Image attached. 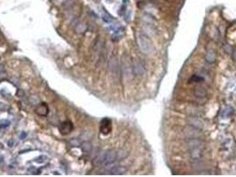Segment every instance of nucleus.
I'll return each mask as SVG.
<instances>
[{"instance_id": "6", "label": "nucleus", "mask_w": 236, "mask_h": 177, "mask_svg": "<svg viewBox=\"0 0 236 177\" xmlns=\"http://www.w3.org/2000/svg\"><path fill=\"white\" fill-rule=\"evenodd\" d=\"M73 128L74 127H73L72 122L69 121V120H66L59 125V129L62 135H69V133L73 130Z\"/></svg>"}, {"instance_id": "14", "label": "nucleus", "mask_w": 236, "mask_h": 177, "mask_svg": "<svg viewBox=\"0 0 236 177\" xmlns=\"http://www.w3.org/2000/svg\"><path fill=\"white\" fill-rule=\"evenodd\" d=\"M195 96H196L197 98H199V99H205L207 96V91L206 89L203 88V87L199 86V87H196V88H195Z\"/></svg>"}, {"instance_id": "21", "label": "nucleus", "mask_w": 236, "mask_h": 177, "mask_svg": "<svg viewBox=\"0 0 236 177\" xmlns=\"http://www.w3.org/2000/svg\"><path fill=\"white\" fill-rule=\"evenodd\" d=\"M47 159H48V158L46 155H40L37 158H35L34 161L38 164H44L47 161Z\"/></svg>"}, {"instance_id": "11", "label": "nucleus", "mask_w": 236, "mask_h": 177, "mask_svg": "<svg viewBox=\"0 0 236 177\" xmlns=\"http://www.w3.org/2000/svg\"><path fill=\"white\" fill-rule=\"evenodd\" d=\"M48 112L49 108L45 103H41L36 108V113L40 116H46L48 114Z\"/></svg>"}, {"instance_id": "12", "label": "nucleus", "mask_w": 236, "mask_h": 177, "mask_svg": "<svg viewBox=\"0 0 236 177\" xmlns=\"http://www.w3.org/2000/svg\"><path fill=\"white\" fill-rule=\"evenodd\" d=\"M205 59L208 63L212 64L216 60V51L213 49H209L207 50L206 55H205Z\"/></svg>"}, {"instance_id": "5", "label": "nucleus", "mask_w": 236, "mask_h": 177, "mask_svg": "<svg viewBox=\"0 0 236 177\" xmlns=\"http://www.w3.org/2000/svg\"><path fill=\"white\" fill-rule=\"evenodd\" d=\"M203 149L204 147H195L189 149V152L188 155L191 158V159L193 160H197V159H201V158L203 155Z\"/></svg>"}, {"instance_id": "20", "label": "nucleus", "mask_w": 236, "mask_h": 177, "mask_svg": "<svg viewBox=\"0 0 236 177\" xmlns=\"http://www.w3.org/2000/svg\"><path fill=\"white\" fill-rule=\"evenodd\" d=\"M86 29H87V25L84 22H80L76 28L77 32H78V33H84L86 31Z\"/></svg>"}, {"instance_id": "15", "label": "nucleus", "mask_w": 236, "mask_h": 177, "mask_svg": "<svg viewBox=\"0 0 236 177\" xmlns=\"http://www.w3.org/2000/svg\"><path fill=\"white\" fill-rule=\"evenodd\" d=\"M123 75L125 77L127 78H131V75H132V69L131 68L129 63L125 62L123 65Z\"/></svg>"}, {"instance_id": "16", "label": "nucleus", "mask_w": 236, "mask_h": 177, "mask_svg": "<svg viewBox=\"0 0 236 177\" xmlns=\"http://www.w3.org/2000/svg\"><path fill=\"white\" fill-rule=\"evenodd\" d=\"M105 153H106V151H101L98 156L95 158V159L93 161L94 165H96V166L102 165V163L104 161V158H105Z\"/></svg>"}, {"instance_id": "3", "label": "nucleus", "mask_w": 236, "mask_h": 177, "mask_svg": "<svg viewBox=\"0 0 236 177\" xmlns=\"http://www.w3.org/2000/svg\"><path fill=\"white\" fill-rule=\"evenodd\" d=\"M116 160H117L116 151H114V150L107 151L106 153H105V158H104V161H103V163H102V166L108 167V166H110V165H113Z\"/></svg>"}, {"instance_id": "24", "label": "nucleus", "mask_w": 236, "mask_h": 177, "mask_svg": "<svg viewBox=\"0 0 236 177\" xmlns=\"http://www.w3.org/2000/svg\"><path fill=\"white\" fill-rule=\"evenodd\" d=\"M26 136H27V134L25 133V132H23V133H21V135L20 136V139H25V137H26Z\"/></svg>"}, {"instance_id": "8", "label": "nucleus", "mask_w": 236, "mask_h": 177, "mask_svg": "<svg viewBox=\"0 0 236 177\" xmlns=\"http://www.w3.org/2000/svg\"><path fill=\"white\" fill-rule=\"evenodd\" d=\"M187 123L193 127H195L197 128H200V129H202L203 127H204V123L203 121L201 120L200 118H197L195 116H191L187 120Z\"/></svg>"}, {"instance_id": "4", "label": "nucleus", "mask_w": 236, "mask_h": 177, "mask_svg": "<svg viewBox=\"0 0 236 177\" xmlns=\"http://www.w3.org/2000/svg\"><path fill=\"white\" fill-rule=\"evenodd\" d=\"M132 72L135 75L138 77H141L145 75L146 73V68L143 65V63L139 59H134L132 63Z\"/></svg>"}, {"instance_id": "7", "label": "nucleus", "mask_w": 236, "mask_h": 177, "mask_svg": "<svg viewBox=\"0 0 236 177\" xmlns=\"http://www.w3.org/2000/svg\"><path fill=\"white\" fill-rule=\"evenodd\" d=\"M187 147L189 149L195 147H204L205 144L200 138H189L187 141Z\"/></svg>"}, {"instance_id": "26", "label": "nucleus", "mask_w": 236, "mask_h": 177, "mask_svg": "<svg viewBox=\"0 0 236 177\" xmlns=\"http://www.w3.org/2000/svg\"><path fill=\"white\" fill-rule=\"evenodd\" d=\"M4 163V157L0 154V165Z\"/></svg>"}, {"instance_id": "2", "label": "nucleus", "mask_w": 236, "mask_h": 177, "mask_svg": "<svg viewBox=\"0 0 236 177\" xmlns=\"http://www.w3.org/2000/svg\"><path fill=\"white\" fill-rule=\"evenodd\" d=\"M184 134L188 139L189 138H200L202 137V131L200 128H197L195 127H193L191 125L187 126L184 128Z\"/></svg>"}, {"instance_id": "27", "label": "nucleus", "mask_w": 236, "mask_h": 177, "mask_svg": "<svg viewBox=\"0 0 236 177\" xmlns=\"http://www.w3.org/2000/svg\"><path fill=\"white\" fill-rule=\"evenodd\" d=\"M3 148H4V146H3V144H2L0 143V149H3Z\"/></svg>"}, {"instance_id": "17", "label": "nucleus", "mask_w": 236, "mask_h": 177, "mask_svg": "<svg viewBox=\"0 0 236 177\" xmlns=\"http://www.w3.org/2000/svg\"><path fill=\"white\" fill-rule=\"evenodd\" d=\"M116 157H117V160H122L128 157V152L124 150H120L116 151Z\"/></svg>"}, {"instance_id": "1", "label": "nucleus", "mask_w": 236, "mask_h": 177, "mask_svg": "<svg viewBox=\"0 0 236 177\" xmlns=\"http://www.w3.org/2000/svg\"><path fill=\"white\" fill-rule=\"evenodd\" d=\"M138 43L139 48L141 50L142 52H144L145 54H149L153 51L154 47L153 44L151 43L150 39L147 36L146 34H141L139 33L138 35Z\"/></svg>"}, {"instance_id": "13", "label": "nucleus", "mask_w": 236, "mask_h": 177, "mask_svg": "<svg viewBox=\"0 0 236 177\" xmlns=\"http://www.w3.org/2000/svg\"><path fill=\"white\" fill-rule=\"evenodd\" d=\"M193 168L195 171H201L203 172V170L206 169V165L204 164L203 161H202L201 159H197V160H194L193 163Z\"/></svg>"}, {"instance_id": "25", "label": "nucleus", "mask_w": 236, "mask_h": 177, "mask_svg": "<svg viewBox=\"0 0 236 177\" xmlns=\"http://www.w3.org/2000/svg\"><path fill=\"white\" fill-rule=\"evenodd\" d=\"M232 56H233V59H234L236 61V50H234V51H233V53H232Z\"/></svg>"}, {"instance_id": "19", "label": "nucleus", "mask_w": 236, "mask_h": 177, "mask_svg": "<svg viewBox=\"0 0 236 177\" xmlns=\"http://www.w3.org/2000/svg\"><path fill=\"white\" fill-rule=\"evenodd\" d=\"M91 149H92V146H91V144L89 143V142H84L83 144H82V150L83 151L86 152V153H90L91 151Z\"/></svg>"}, {"instance_id": "10", "label": "nucleus", "mask_w": 236, "mask_h": 177, "mask_svg": "<svg viewBox=\"0 0 236 177\" xmlns=\"http://www.w3.org/2000/svg\"><path fill=\"white\" fill-rule=\"evenodd\" d=\"M108 172L111 175H124L127 172V168L123 166H110L108 168Z\"/></svg>"}, {"instance_id": "23", "label": "nucleus", "mask_w": 236, "mask_h": 177, "mask_svg": "<svg viewBox=\"0 0 236 177\" xmlns=\"http://www.w3.org/2000/svg\"><path fill=\"white\" fill-rule=\"evenodd\" d=\"M102 17H103V18H102V19H103V20H104L105 22H107V23H110V22L113 20V18H112V17H111V16L108 14V12H106V13H105V14H104Z\"/></svg>"}, {"instance_id": "22", "label": "nucleus", "mask_w": 236, "mask_h": 177, "mask_svg": "<svg viewBox=\"0 0 236 177\" xmlns=\"http://www.w3.org/2000/svg\"><path fill=\"white\" fill-rule=\"evenodd\" d=\"M10 126V121L7 120H0V128H6Z\"/></svg>"}, {"instance_id": "9", "label": "nucleus", "mask_w": 236, "mask_h": 177, "mask_svg": "<svg viewBox=\"0 0 236 177\" xmlns=\"http://www.w3.org/2000/svg\"><path fill=\"white\" fill-rule=\"evenodd\" d=\"M111 131V121L108 119H103L100 122V132L103 135H108Z\"/></svg>"}, {"instance_id": "18", "label": "nucleus", "mask_w": 236, "mask_h": 177, "mask_svg": "<svg viewBox=\"0 0 236 177\" xmlns=\"http://www.w3.org/2000/svg\"><path fill=\"white\" fill-rule=\"evenodd\" d=\"M109 67H110V68H111V70H112L114 73H116L118 70L117 62H116V59H115V58L110 59V61H109Z\"/></svg>"}]
</instances>
